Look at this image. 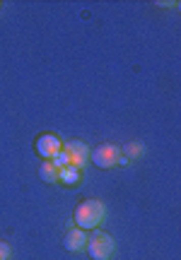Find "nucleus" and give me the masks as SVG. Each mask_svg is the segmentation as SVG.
I'll list each match as a JSON object with an SVG mask.
<instances>
[{
	"instance_id": "obj_10",
	"label": "nucleus",
	"mask_w": 181,
	"mask_h": 260,
	"mask_svg": "<svg viewBox=\"0 0 181 260\" xmlns=\"http://www.w3.org/2000/svg\"><path fill=\"white\" fill-rule=\"evenodd\" d=\"M143 152H145V149H143V145H140V142H131V145H128V157H131V159H138Z\"/></svg>"
},
{
	"instance_id": "obj_9",
	"label": "nucleus",
	"mask_w": 181,
	"mask_h": 260,
	"mask_svg": "<svg viewBox=\"0 0 181 260\" xmlns=\"http://www.w3.org/2000/svg\"><path fill=\"white\" fill-rule=\"evenodd\" d=\"M51 164H53V167H56V169H63V167H70V161H68V154H66V152H63V149H61V152H58L56 157L51 159Z\"/></svg>"
},
{
	"instance_id": "obj_1",
	"label": "nucleus",
	"mask_w": 181,
	"mask_h": 260,
	"mask_svg": "<svg viewBox=\"0 0 181 260\" xmlns=\"http://www.w3.org/2000/svg\"><path fill=\"white\" fill-rule=\"evenodd\" d=\"M106 219V207L102 200H85L75 210V226L82 232H92Z\"/></svg>"
},
{
	"instance_id": "obj_11",
	"label": "nucleus",
	"mask_w": 181,
	"mask_h": 260,
	"mask_svg": "<svg viewBox=\"0 0 181 260\" xmlns=\"http://www.w3.org/2000/svg\"><path fill=\"white\" fill-rule=\"evenodd\" d=\"M12 251H10V246L5 241H0V260H10Z\"/></svg>"
},
{
	"instance_id": "obj_4",
	"label": "nucleus",
	"mask_w": 181,
	"mask_h": 260,
	"mask_svg": "<svg viewBox=\"0 0 181 260\" xmlns=\"http://www.w3.org/2000/svg\"><path fill=\"white\" fill-rule=\"evenodd\" d=\"M34 147H37V154L44 159V161H51V159L63 149V140L58 138V135L46 133V135H39L37 142H34Z\"/></svg>"
},
{
	"instance_id": "obj_8",
	"label": "nucleus",
	"mask_w": 181,
	"mask_h": 260,
	"mask_svg": "<svg viewBox=\"0 0 181 260\" xmlns=\"http://www.w3.org/2000/svg\"><path fill=\"white\" fill-rule=\"evenodd\" d=\"M39 176L44 178L46 183H58V169L51 164V161H44L41 167H39Z\"/></svg>"
},
{
	"instance_id": "obj_3",
	"label": "nucleus",
	"mask_w": 181,
	"mask_h": 260,
	"mask_svg": "<svg viewBox=\"0 0 181 260\" xmlns=\"http://www.w3.org/2000/svg\"><path fill=\"white\" fill-rule=\"evenodd\" d=\"M92 260H111L116 251V243L109 234H95L92 239H87V248H85Z\"/></svg>"
},
{
	"instance_id": "obj_7",
	"label": "nucleus",
	"mask_w": 181,
	"mask_h": 260,
	"mask_svg": "<svg viewBox=\"0 0 181 260\" xmlns=\"http://www.w3.org/2000/svg\"><path fill=\"white\" fill-rule=\"evenodd\" d=\"M80 181V171L75 167H63L58 169V183H66V186H75Z\"/></svg>"
},
{
	"instance_id": "obj_2",
	"label": "nucleus",
	"mask_w": 181,
	"mask_h": 260,
	"mask_svg": "<svg viewBox=\"0 0 181 260\" xmlns=\"http://www.w3.org/2000/svg\"><path fill=\"white\" fill-rule=\"evenodd\" d=\"M89 157L99 169H114L126 161L121 147H116V145H99L95 152H89Z\"/></svg>"
},
{
	"instance_id": "obj_6",
	"label": "nucleus",
	"mask_w": 181,
	"mask_h": 260,
	"mask_svg": "<svg viewBox=\"0 0 181 260\" xmlns=\"http://www.w3.org/2000/svg\"><path fill=\"white\" fill-rule=\"evenodd\" d=\"M87 232H82V229H70V232L66 234V248L70 253H82L87 248Z\"/></svg>"
},
{
	"instance_id": "obj_5",
	"label": "nucleus",
	"mask_w": 181,
	"mask_h": 260,
	"mask_svg": "<svg viewBox=\"0 0 181 260\" xmlns=\"http://www.w3.org/2000/svg\"><path fill=\"white\" fill-rule=\"evenodd\" d=\"M63 152L68 154V161H70V167H75L77 171H82L87 164V159H89V149H87L85 142H80V140H73V142H63Z\"/></svg>"
}]
</instances>
